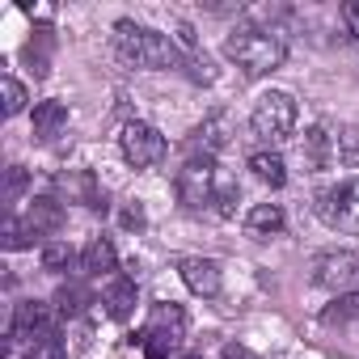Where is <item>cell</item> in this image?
<instances>
[{"instance_id": "52a82bcc", "label": "cell", "mask_w": 359, "mask_h": 359, "mask_svg": "<svg viewBox=\"0 0 359 359\" xmlns=\"http://www.w3.org/2000/svg\"><path fill=\"white\" fill-rule=\"evenodd\" d=\"M118 148H123L127 165H135V169H152V165L165 156V135H161L152 123H127L123 135H118Z\"/></svg>"}, {"instance_id": "ac0fdd59", "label": "cell", "mask_w": 359, "mask_h": 359, "mask_svg": "<svg viewBox=\"0 0 359 359\" xmlns=\"http://www.w3.org/2000/svg\"><path fill=\"white\" fill-rule=\"evenodd\" d=\"M85 304H93V296H89L85 283H64V287L55 292V313H60V317H81Z\"/></svg>"}, {"instance_id": "5b68a950", "label": "cell", "mask_w": 359, "mask_h": 359, "mask_svg": "<svg viewBox=\"0 0 359 359\" xmlns=\"http://www.w3.org/2000/svg\"><path fill=\"white\" fill-rule=\"evenodd\" d=\"M216 161L203 152H195L182 169H177V199H182L191 212H203L208 203H216Z\"/></svg>"}, {"instance_id": "cb8c5ba5", "label": "cell", "mask_w": 359, "mask_h": 359, "mask_svg": "<svg viewBox=\"0 0 359 359\" xmlns=\"http://www.w3.org/2000/svg\"><path fill=\"white\" fill-rule=\"evenodd\" d=\"M237 199H241L237 182H220V191H216V216H233L237 212Z\"/></svg>"}, {"instance_id": "44dd1931", "label": "cell", "mask_w": 359, "mask_h": 359, "mask_svg": "<svg viewBox=\"0 0 359 359\" xmlns=\"http://www.w3.org/2000/svg\"><path fill=\"white\" fill-rule=\"evenodd\" d=\"M338 161L359 169V127H342L338 131Z\"/></svg>"}, {"instance_id": "7a4b0ae2", "label": "cell", "mask_w": 359, "mask_h": 359, "mask_svg": "<svg viewBox=\"0 0 359 359\" xmlns=\"http://www.w3.org/2000/svg\"><path fill=\"white\" fill-rule=\"evenodd\" d=\"M224 55L245 72V76H266L287 60V47L275 30H258V26H237L224 39Z\"/></svg>"}, {"instance_id": "2e32d148", "label": "cell", "mask_w": 359, "mask_h": 359, "mask_svg": "<svg viewBox=\"0 0 359 359\" xmlns=\"http://www.w3.org/2000/svg\"><path fill=\"white\" fill-rule=\"evenodd\" d=\"M106 313L114 317V321H127L131 313H135V283L131 279H110V287H106Z\"/></svg>"}, {"instance_id": "6da1fadb", "label": "cell", "mask_w": 359, "mask_h": 359, "mask_svg": "<svg viewBox=\"0 0 359 359\" xmlns=\"http://www.w3.org/2000/svg\"><path fill=\"white\" fill-rule=\"evenodd\" d=\"M114 55L127 68H144V72H161V68L177 64L173 39H165V34H156L148 26H135V22H118L114 26Z\"/></svg>"}, {"instance_id": "8992f818", "label": "cell", "mask_w": 359, "mask_h": 359, "mask_svg": "<svg viewBox=\"0 0 359 359\" xmlns=\"http://www.w3.org/2000/svg\"><path fill=\"white\" fill-rule=\"evenodd\" d=\"M317 216L338 233H359V177L342 187H325L317 195Z\"/></svg>"}, {"instance_id": "7402d4cb", "label": "cell", "mask_w": 359, "mask_h": 359, "mask_svg": "<svg viewBox=\"0 0 359 359\" xmlns=\"http://www.w3.org/2000/svg\"><path fill=\"white\" fill-rule=\"evenodd\" d=\"M30 359H68V355H64V346H60V334H55V330H47V334L34 342V355H30Z\"/></svg>"}, {"instance_id": "f1b7e54d", "label": "cell", "mask_w": 359, "mask_h": 359, "mask_svg": "<svg viewBox=\"0 0 359 359\" xmlns=\"http://www.w3.org/2000/svg\"><path fill=\"white\" fill-rule=\"evenodd\" d=\"M220 359H258V355H254L250 346H237V342H233V346H224V355H220Z\"/></svg>"}, {"instance_id": "603a6c76", "label": "cell", "mask_w": 359, "mask_h": 359, "mask_svg": "<svg viewBox=\"0 0 359 359\" xmlns=\"http://www.w3.org/2000/svg\"><path fill=\"white\" fill-rule=\"evenodd\" d=\"M26 110V89L13 81V76H5V114L13 118V114H22Z\"/></svg>"}, {"instance_id": "83f0119b", "label": "cell", "mask_w": 359, "mask_h": 359, "mask_svg": "<svg viewBox=\"0 0 359 359\" xmlns=\"http://www.w3.org/2000/svg\"><path fill=\"white\" fill-rule=\"evenodd\" d=\"M123 229H144V212L140 208H127L123 212Z\"/></svg>"}, {"instance_id": "7c38bea8", "label": "cell", "mask_w": 359, "mask_h": 359, "mask_svg": "<svg viewBox=\"0 0 359 359\" xmlns=\"http://www.w3.org/2000/svg\"><path fill=\"white\" fill-rule=\"evenodd\" d=\"M114 266H118L114 245H110L106 237H93V241L85 245V254H81V271H85L89 279H102V275H110Z\"/></svg>"}, {"instance_id": "e0dca14e", "label": "cell", "mask_w": 359, "mask_h": 359, "mask_svg": "<svg viewBox=\"0 0 359 359\" xmlns=\"http://www.w3.org/2000/svg\"><path fill=\"white\" fill-rule=\"evenodd\" d=\"M250 169H254L258 182H266V187H283L287 182V165H283L279 152H254L250 156Z\"/></svg>"}, {"instance_id": "3957f363", "label": "cell", "mask_w": 359, "mask_h": 359, "mask_svg": "<svg viewBox=\"0 0 359 359\" xmlns=\"http://www.w3.org/2000/svg\"><path fill=\"white\" fill-rule=\"evenodd\" d=\"M182 338H187V313L177 304H156L144 334L135 338L144 346L148 359H173L177 351H182Z\"/></svg>"}, {"instance_id": "277c9868", "label": "cell", "mask_w": 359, "mask_h": 359, "mask_svg": "<svg viewBox=\"0 0 359 359\" xmlns=\"http://www.w3.org/2000/svg\"><path fill=\"white\" fill-rule=\"evenodd\" d=\"M250 127L262 144H283L296 127V97L283 93V89H271L254 102V114H250Z\"/></svg>"}, {"instance_id": "4fadbf2b", "label": "cell", "mask_w": 359, "mask_h": 359, "mask_svg": "<svg viewBox=\"0 0 359 359\" xmlns=\"http://www.w3.org/2000/svg\"><path fill=\"white\" fill-rule=\"evenodd\" d=\"M68 127V106L64 102H39L34 106V140H55Z\"/></svg>"}, {"instance_id": "5bb4252c", "label": "cell", "mask_w": 359, "mask_h": 359, "mask_svg": "<svg viewBox=\"0 0 359 359\" xmlns=\"http://www.w3.org/2000/svg\"><path fill=\"white\" fill-rule=\"evenodd\" d=\"M26 224L34 229V237H51L64 229V208L55 199H34L30 212H26Z\"/></svg>"}, {"instance_id": "9a60e30c", "label": "cell", "mask_w": 359, "mask_h": 359, "mask_svg": "<svg viewBox=\"0 0 359 359\" xmlns=\"http://www.w3.org/2000/svg\"><path fill=\"white\" fill-rule=\"evenodd\" d=\"M245 229H250V237H279V233H283V208H279V203H258V208H250Z\"/></svg>"}, {"instance_id": "9c48e42d", "label": "cell", "mask_w": 359, "mask_h": 359, "mask_svg": "<svg viewBox=\"0 0 359 359\" xmlns=\"http://www.w3.org/2000/svg\"><path fill=\"white\" fill-rule=\"evenodd\" d=\"M334 156H338V135H330L325 123H313V127L300 135V161H304V169L321 173V169L334 165Z\"/></svg>"}, {"instance_id": "30bf717a", "label": "cell", "mask_w": 359, "mask_h": 359, "mask_svg": "<svg viewBox=\"0 0 359 359\" xmlns=\"http://www.w3.org/2000/svg\"><path fill=\"white\" fill-rule=\"evenodd\" d=\"M47 330H51V309L43 300H22L13 309V321H9V338L13 342H39Z\"/></svg>"}, {"instance_id": "ba28073f", "label": "cell", "mask_w": 359, "mask_h": 359, "mask_svg": "<svg viewBox=\"0 0 359 359\" xmlns=\"http://www.w3.org/2000/svg\"><path fill=\"white\" fill-rule=\"evenodd\" d=\"M313 283L330 287V292H351L359 283V258L355 254H321L313 262Z\"/></svg>"}, {"instance_id": "484cf974", "label": "cell", "mask_w": 359, "mask_h": 359, "mask_svg": "<svg viewBox=\"0 0 359 359\" xmlns=\"http://www.w3.org/2000/svg\"><path fill=\"white\" fill-rule=\"evenodd\" d=\"M355 313H359V296H342L338 309L325 313V321H346V317H355Z\"/></svg>"}, {"instance_id": "8fae6325", "label": "cell", "mask_w": 359, "mask_h": 359, "mask_svg": "<svg viewBox=\"0 0 359 359\" xmlns=\"http://www.w3.org/2000/svg\"><path fill=\"white\" fill-rule=\"evenodd\" d=\"M182 279L195 296H220V266L212 258H187L182 262Z\"/></svg>"}, {"instance_id": "d6986e66", "label": "cell", "mask_w": 359, "mask_h": 359, "mask_svg": "<svg viewBox=\"0 0 359 359\" xmlns=\"http://www.w3.org/2000/svg\"><path fill=\"white\" fill-rule=\"evenodd\" d=\"M72 262H76V254H72V245H64V241H55V245L43 250V271H51V275H64Z\"/></svg>"}, {"instance_id": "f546056e", "label": "cell", "mask_w": 359, "mask_h": 359, "mask_svg": "<svg viewBox=\"0 0 359 359\" xmlns=\"http://www.w3.org/2000/svg\"><path fill=\"white\" fill-rule=\"evenodd\" d=\"M182 359H208V355H199V351H195V355H182Z\"/></svg>"}, {"instance_id": "4316f807", "label": "cell", "mask_w": 359, "mask_h": 359, "mask_svg": "<svg viewBox=\"0 0 359 359\" xmlns=\"http://www.w3.org/2000/svg\"><path fill=\"white\" fill-rule=\"evenodd\" d=\"M342 18H346V26H351V39H359V5H342Z\"/></svg>"}, {"instance_id": "d4e9b609", "label": "cell", "mask_w": 359, "mask_h": 359, "mask_svg": "<svg viewBox=\"0 0 359 359\" xmlns=\"http://www.w3.org/2000/svg\"><path fill=\"white\" fill-rule=\"evenodd\" d=\"M26 182H30V177H26V169H22V165H9V169H5V199L13 203V199L26 191Z\"/></svg>"}, {"instance_id": "ffe728a7", "label": "cell", "mask_w": 359, "mask_h": 359, "mask_svg": "<svg viewBox=\"0 0 359 359\" xmlns=\"http://www.w3.org/2000/svg\"><path fill=\"white\" fill-rule=\"evenodd\" d=\"M26 245H34V229L26 224V220H5V250H26Z\"/></svg>"}]
</instances>
